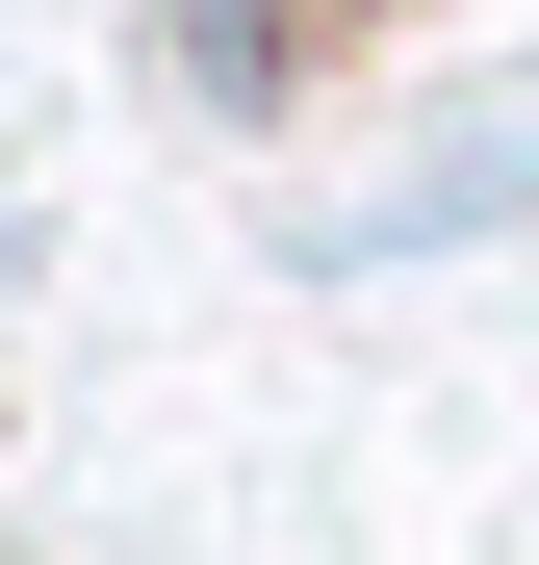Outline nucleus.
Returning <instances> with one entry per match:
<instances>
[{"mask_svg":"<svg viewBox=\"0 0 539 565\" xmlns=\"http://www.w3.org/2000/svg\"><path fill=\"white\" fill-rule=\"evenodd\" d=\"M463 232H539V104H488V129H436L386 206H334V257H463Z\"/></svg>","mask_w":539,"mask_h":565,"instance_id":"1","label":"nucleus"}]
</instances>
